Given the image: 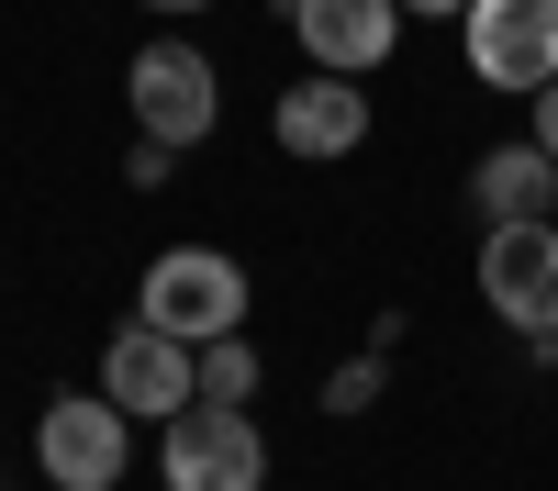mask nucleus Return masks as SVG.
I'll use <instances>...</instances> for the list:
<instances>
[{"label":"nucleus","instance_id":"nucleus-15","mask_svg":"<svg viewBox=\"0 0 558 491\" xmlns=\"http://www.w3.org/2000/svg\"><path fill=\"white\" fill-rule=\"evenodd\" d=\"M402 12H470V0H402Z\"/></svg>","mask_w":558,"mask_h":491},{"label":"nucleus","instance_id":"nucleus-6","mask_svg":"<svg viewBox=\"0 0 558 491\" xmlns=\"http://www.w3.org/2000/svg\"><path fill=\"white\" fill-rule=\"evenodd\" d=\"M458 45H470V78L481 89H536L558 78V0H470L458 12Z\"/></svg>","mask_w":558,"mask_h":491},{"label":"nucleus","instance_id":"nucleus-12","mask_svg":"<svg viewBox=\"0 0 558 491\" xmlns=\"http://www.w3.org/2000/svg\"><path fill=\"white\" fill-rule=\"evenodd\" d=\"M380 380H391V369H380V346H357L347 369L324 380V414H368V402H380Z\"/></svg>","mask_w":558,"mask_h":491},{"label":"nucleus","instance_id":"nucleus-11","mask_svg":"<svg viewBox=\"0 0 558 491\" xmlns=\"http://www.w3.org/2000/svg\"><path fill=\"white\" fill-rule=\"evenodd\" d=\"M202 402H257V346L246 335H213L202 346Z\"/></svg>","mask_w":558,"mask_h":491},{"label":"nucleus","instance_id":"nucleus-3","mask_svg":"<svg viewBox=\"0 0 558 491\" xmlns=\"http://www.w3.org/2000/svg\"><path fill=\"white\" fill-rule=\"evenodd\" d=\"M123 112H134V134L202 146V134H213V112H223V78H213V57H202V45L157 34V45H134V67H123Z\"/></svg>","mask_w":558,"mask_h":491},{"label":"nucleus","instance_id":"nucleus-8","mask_svg":"<svg viewBox=\"0 0 558 491\" xmlns=\"http://www.w3.org/2000/svg\"><path fill=\"white\" fill-rule=\"evenodd\" d=\"M368 89L357 78H336V67H313V78H291L279 89V112H268V134H279V157H357L368 146Z\"/></svg>","mask_w":558,"mask_h":491},{"label":"nucleus","instance_id":"nucleus-9","mask_svg":"<svg viewBox=\"0 0 558 491\" xmlns=\"http://www.w3.org/2000/svg\"><path fill=\"white\" fill-rule=\"evenodd\" d=\"M291 34H302V57H313V67L368 78V67L402 45V0H291Z\"/></svg>","mask_w":558,"mask_h":491},{"label":"nucleus","instance_id":"nucleus-4","mask_svg":"<svg viewBox=\"0 0 558 491\" xmlns=\"http://www.w3.org/2000/svg\"><path fill=\"white\" fill-rule=\"evenodd\" d=\"M34 458L57 491H112L134 469V414L112 391H68V402H45L34 414Z\"/></svg>","mask_w":558,"mask_h":491},{"label":"nucleus","instance_id":"nucleus-10","mask_svg":"<svg viewBox=\"0 0 558 491\" xmlns=\"http://www.w3.org/2000/svg\"><path fill=\"white\" fill-rule=\"evenodd\" d=\"M470 201H481V223H525V212H558V157L536 146H492L481 168H470Z\"/></svg>","mask_w":558,"mask_h":491},{"label":"nucleus","instance_id":"nucleus-13","mask_svg":"<svg viewBox=\"0 0 558 491\" xmlns=\"http://www.w3.org/2000/svg\"><path fill=\"white\" fill-rule=\"evenodd\" d=\"M179 157H191V146H168V134H134V146H123V179H134V191H168V168Z\"/></svg>","mask_w":558,"mask_h":491},{"label":"nucleus","instance_id":"nucleus-1","mask_svg":"<svg viewBox=\"0 0 558 491\" xmlns=\"http://www.w3.org/2000/svg\"><path fill=\"white\" fill-rule=\"evenodd\" d=\"M157 480L168 491H268V435L246 402H191L157 425Z\"/></svg>","mask_w":558,"mask_h":491},{"label":"nucleus","instance_id":"nucleus-14","mask_svg":"<svg viewBox=\"0 0 558 491\" xmlns=\"http://www.w3.org/2000/svg\"><path fill=\"white\" fill-rule=\"evenodd\" d=\"M525 134H536V146H547V157H558V78H547V89H536V123H525Z\"/></svg>","mask_w":558,"mask_h":491},{"label":"nucleus","instance_id":"nucleus-16","mask_svg":"<svg viewBox=\"0 0 558 491\" xmlns=\"http://www.w3.org/2000/svg\"><path fill=\"white\" fill-rule=\"evenodd\" d=\"M146 12H213V0H146Z\"/></svg>","mask_w":558,"mask_h":491},{"label":"nucleus","instance_id":"nucleus-7","mask_svg":"<svg viewBox=\"0 0 558 491\" xmlns=\"http://www.w3.org/2000/svg\"><path fill=\"white\" fill-rule=\"evenodd\" d=\"M101 391L123 402L134 425H168V414H191V402H202V346H179L168 324L134 312V324L101 346Z\"/></svg>","mask_w":558,"mask_h":491},{"label":"nucleus","instance_id":"nucleus-5","mask_svg":"<svg viewBox=\"0 0 558 491\" xmlns=\"http://www.w3.org/2000/svg\"><path fill=\"white\" fill-rule=\"evenodd\" d=\"M481 302L514 335H558V212H525V223L481 235Z\"/></svg>","mask_w":558,"mask_h":491},{"label":"nucleus","instance_id":"nucleus-2","mask_svg":"<svg viewBox=\"0 0 558 491\" xmlns=\"http://www.w3.org/2000/svg\"><path fill=\"white\" fill-rule=\"evenodd\" d=\"M146 324H168L179 346H213V335H246V268L223 246H168L146 268V291H134Z\"/></svg>","mask_w":558,"mask_h":491}]
</instances>
